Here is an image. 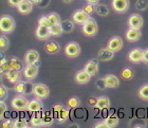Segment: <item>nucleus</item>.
<instances>
[{
	"mask_svg": "<svg viewBox=\"0 0 148 128\" xmlns=\"http://www.w3.org/2000/svg\"><path fill=\"white\" fill-rule=\"evenodd\" d=\"M95 128H108V126H107V124L105 123V121L104 122H101V123H97V124H95V126H94Z\"/></svg>",
	"mask_w": 148,
	"mask_h": 128,
	"instance_id": "50",
	"label": "nucleus"
},
{
	"mask_svg": "<svg viewBox=\"0 0 148 128\" xmlns=\"http://www.w3.org/2000/svg\"><path fill=\"white\" fill-rule=\"evenodd\" d=\"M30 101L27 100V97L23 95H17L12 100L11 105H12L13 109L17 110V111H23V110L28 109V105Z\"/></svg>",
	"mask_w": 148,
	"mask_h": 128,
	"instance_id": "5",
	"label": "nucleus"
},
{
	"mask_svg": "<svg viewBox=\"0 0 148 128\" xmlns=\"http://www.w3.org/2000/svg\"><path fill=\"white\" fill-rule=\"evenodd\" d=\"M139 97L143 101H148V84H144L139 89Z\"/></svg>",
	"mask_w": 148,
	"mask_h": 128,
	"instance_id": "34",
	"label": "nucleus"
},
{
	"mask_svg": "<svg viewBox=\"0 0 148 128\" xmlns=\"http://www.w3.org/2000/svg\"><path fill=\"white\" fill-rule=\"evenodd\" d=\"M15 19L10 15H3L0 18V31L2 33H12L15 30Z\"/></svg>",
	"mask_w": 148,
	"mask_h": 128,
	"instance_id": "1",
	"label": "nucleus"
},
{
	"mask_svg": "<svg viewBox=\"0 0 148 128\" xmlns=\"http://www.w3.org/2000/svg\"><path fill=\"white\" fill-rule=\"evenodd\" d=\"M97 30H99V28H97V23H96L95 19L91 18V17L84 23L83 29H82L83 34L88 36V37H93V36H95L96 33H97Z\"/></svg>",
	"mask_w": 148,
	"mask_h": 128,
	"instance_id": "3",
	"label": "nucleus"
},
{
	"mask_svg": "<svg viewBox=\"0 0 148 128\" xmlns=\"http://www.w3.org/2000/svg\"><path fill=\"white\" fill-rule=\"evenodd\" d=\"M96 101H97V99H89V100H88V104H89V105H92V106H94V105H95V103H96Z\"/></svg>",
	"mask_w": 148,
	"mask_h": 128,
	"instance_id": "51",
	"label": "nucleus"
},
{
	"mask_svg": "<svg viewBox=\"0 0 148 128\" xmlns=\"http://www.w3.org/2000/svg\"><path fill=\"white\" fill-rule=\"evenodd\" d=\"M141 36H142V33H141L140 29L130 28L126 32V39L129 42H136V41L140 40Z\"/></svg>",
	"mask_w": 148,
	"mask_h": 128,
	"instance_id": "18",
	"label": "nucleus"
},
{
	"mask_svg": "<svg viewBox=\"0 0 148 128\" xmlns=\"http://www.w3.org/2000/svg\"><path fill=\"white\" fill-rule=\"evenodd\" d=\"M1 127L2 128H13L14 127V121L13 120H5L4 122H2L1 124Z\"/></svg>",
	"mask_w": 148,
	"mask_h": 128,
	"instance_id": "47",
	"label": "nucleus"
},
{
	"mask_svg": "<svg viewBox=\"0 0 148 128\" xmlns=\"http://www.w3.org/2000/svg\"><path fill=\"white\" fill-rule=\"evenodd\" d=\"M31 124L34 127H40L42 126V118H41V113L35 112L31 118Z\"/></svg>",
	"mask_w": 148,
	"mask_h": 128,
	"instance_id": "32",
	"label": "nucleus"
},
{
	"mask_svg": "<svg viewBox=\"0 0 148 128\" xmlns=\"http://www.w3.org/2000/svg\"><path fill=\"white\" fill-rule=\"evenodd\" d=\"M89 18H90V14H88L84 9L76 10V11L73 13V15H72V20H73L76 25H83Z\"/></svg>",
	"mask_w": 148,
	"mask_h": 128,
	"instance_id": "8",
	"label": "nucleus"
},
{
	"mask_svg": "<svg viewBox=\"0 0 148 128\" xmlns=\"http://www.w3.org/2000/svg\"><path fill=\"white\" fill-rule=\"evenodd\" d=\"M0 70H1V74H4L5 72L12 70L11 64H10V60L5 58L3 55H2V58H1V62H0Z\"/></svg>",
	"mask_w": 148,
	"mask_h": 128,
	"instance_id": "31",
	"label": "nucleus"
},
{
	"mask_svg": "<svg viewBox=\"0 0 148 128\" xmlns=\"http://www.w3.org/2000/svg\"><path fill=\"white\" fill-rule=\"evenodd\" d=\"M28 110L32 113L42 111L43 104H42V102L40 101V99L36 97V99H34V100L30 101V102H29V105H28Z\"/></svg>",
	"mask_w": 148,
	"mask_h": 128,
	"instance_id": "20",
	"label": "nucleus"
},
{
	"mask_svg": "<svg viewBox=\"0 0 148 128\" xmlns=\"http://www.w3.org/2000/svg\"><path fill=\"white\" fill-rule=\"evenodd\" d=\"M53 114H54V118L58 123H64L66 122L67 120L69 119V114H70V111L68 109H66L65 107L60 105V104H57L53 107Z\"/></svg>",
	"mask_w": 148,
	"mask_h": 128,
	"instance_id": "4",
	"label": "nucleus"
},
{
	"mask_svg": "<svg viewBox=\"0 0 148 128\" xmlns=\"http://www.w3.org/2000/svg\"><path fill=\"white\" fill-rule=\"evenodd\" d=\"M143 18L140 14H132L128 18V25H129V28H134V29H141L143 27Z\"/></svg>",
	"mask_w": 148,
	"mask_h": 128,
	"instance_id": "16",
	"label": "nucleus"
},
{
	"mask_svg": "<svg viewBox=\"0 0 148 128\" xmlns=\"http://www.w3.org/2000/svg\"><path fill=\"white\" fill-rule=\"evenodd\" d=\"M85 70L91 76L97 74V72H99V58H93V60H89L85 66Z\"/></svg>",
	"mask_w": 148,
	"mask_h": 128,
	"instance_id": "19",
	"label": "nucleus"
},
{
	"mask_svg": "<svg viewBox=\"0 0 148 128\" xmlns=\"http://www.w3.org/2000/svg\"><path fill=\"white\" fill-rule=\"evenodd\" d=\"M50 32H51V36H60V35L64 33L62 28V25L58 23V25H52L50 27Z\"/></svg>",
	"mask_w": 148,
	"mask_h": 128,
	"instance_id": "33",
	"label": "nucleus"
},
{
	"mask_svg": "<svg viewBox=\"0 0 148 128\" xmlns=\"http://www.w3.org/2000/svg\"><path fill=\"white\" fill-rule=\"evenodd\" d=\"M95 86L97 89L99 90H105L106 88H107V85H106V81H105V78H99L97 81H95Z\"/></svg>",
	"mask_w": 148,
	"mask_h": 128,
	"instance_id": "43",
	"label": "nucleus"
},
{
	"mask_svg": "<svg viewBox=\"0 0 148 128\" xmlns=\"http://www.w3.org/2000/svg\"><path fill=\"white\" fill-rule=\"evenodd\" d=\"M121 75H122V77L124 79H131L133 77V75H134V72L131 68L129 67H127V68H124L121 72Z\"/></svg>",
	"mask_w": 148,
	"mask_h": 128,
	"instance_id": "35",
	"label": "nucleus"
},
{
	"mask_svg": "<svg viewBox=\"0 0 148 128\" xmlns=\"http://www.w3.org/2000/svg\"><path fill=\"white\" fill-rule=\"evenodd\" d=\"M104 78H105L107 88L115 89V88H119V86H120V79L114 74H107Z\"/></svg>",
	"mask_w": 148,
	"mask_h": 128,
	"instance_id": "24",
	"label": "nucleus"
},
{
	"mask_svg": "<svg viewBox=\"0 0 148 128\" xmlns=\"http://www.w3.org/2000/svg\"><path fill=\"white\" fill-rule=\"evenodd\" d=\"M62 1L64 3H71L72 1H73V0H62Z\"/></svg>",
	"mask_w": 148,
	"mask_h": 128,
	"instance_id": "53",
	"label": "nucleus"
},
{
	"mask_svg": "<svg viewBox=\"0 0 148 128\" xmlns=\"http://www.w3.org/2000/svg\"><path fill=\"white\" fill-rule=\"evenodd\" d=\"M84 10L86 11L88 14H93V13H95V4H92V3H88L86 5L84 6Z\"/></svg>",
	"mask_w": 148,
	"mask_h": 128,
	"instance_id": "44",
	"label": "nucleus"
},
{
	"mask_svg": "<svg viewBox=\"0 0 148 128\" xmlns=\"http://www.w3.org/2000/svg\"><path fill=\"white\" fill-rule=\"evenodd\" d=\"M65 54L70 58H75L80 54V46L75 41H70L65 48Z\"/></svg>",
	"mask_w": 148,
	"mask_h": 128,
	"instance_id": "6",
	"label": "nucleus"
},
{
	"mask_svg": "<svg viewBox=\"0 0 148 128\" xmlns=\"http://www.w3.org/2000/svg\"><path fill=\"white\" fill-rule=\"evenodd\" d=\"M53 116H54V114H53ZM53 116L50 112H47V111L41 113V118H42V126H51L52 125L53 122H54V119H55Z\"/></svg>",
	"mask_w": 148,
	"mask_h": 128,
	"instance_id": "29",
	"label": "nucleus"
},
{
	"mask_svg": "<svg viewBox=\"0 0 148 128\" xmlns=\"http://www.w3.org/2000/svg\"><path fill=\"white\" fill-rule=\"evenodd\" d=\"M8 111V106H6V104L4 103V101L1 100L0 102V120L3 121V118H4V113H6Z\"/></svg>",
	"mask_w": 148,
	"mask_h": 128,
	"instance_id": "41",
	"label": "nucleus"
},
{
	"mask_svg": "<svg viewBox=\"0 0 148 128\" xmlns=\"http://www.w3.org/2000/svg\"><path fill=\"white\" fill-rule=\"evenodd\" d=\"M35 97L42 100V99H47L50 94V89L49 87L45 84L38 83V84L34 85V92H33Z\"/></svg>",
	"mask_w": 148,
	"mask_h": 128,
	"instance_id": "7",
	"label": "nucleus"
},
{
	"mask_svg": "<svg viewBox=\"0 0 148 128\" xmlns=\"http://www.w3.org/2000/svg\"><path fill=\"white\" fill-rule=\"evenodd\" d=\"M95 13L101 17H106L109 15L108 6L102 4V3H97V4H95Z\"/></svg>",
	"mask_w": 148,
	"mask_h": 128,
	"instance_id": "26",
	"label": "nucleus"
},
{
	"mask_svg": "<svg viewBox=\"0 0 148 128\" xmlns=\"http://www.w3.org/2000/svg\"><path fill=\"white\" fill-rule=\"evenodd\" d=\"M27 127H29L27 120L25 119L14 120V127L13 128H27Z\"/></svg>",
	"mask_w": 148,
	"mask_h": 128,
	"instance_id": "39",
	"label": "nucleus"
},
{
	"mask_svg": "<svg viewBox=\"0 0 148 128\" xmlns=\"http://www.w3.org/2000/svg\"><path fill=\"white\" fill-rule=\"evenodd\" d=\"M143 53H144V51L142 49L136 48L128 53V60L133 64L141 63V62H143Z\"/></svg>",
	"mask_w": 148,
	"mask_h": 128,
	"instance_id": "12",
	"label": "nucleus"
},
{
	"mask_svg": "<svg viewBox=\"0 0 148 128\" xmlns=\"http://www.w3.org/2000/svg\"><path fill=\"white\" fill-rule=\"evenodd\" d=\"M31 1L34 4H36L38 6H41V8H46L50 3V0H31Z\"/></svg>",
	"mask_w": 148,
	"mask_h": 128,
	"instance_id": "45",
	"label": "nucleus"
},
{
	"mask_svg": "<svg viewBox=\"0 0 148 128\" xmlns=\"http://www.w3.org/2000/svg\"><path fill=\"white\" fill-rule=\"evenodd\" d=\"M6 97H8V89L4 85L1 84V86H0V97H1V100H4Z\"/></svg>",
	"mask_w": 148,
	"mask_h": 128,
	"instance_id": "46",
	"label": "nucleus"
},
{
	"mask_svg": "<svg viewBox=\"0 0 148 128\" xmlns=\"http://www.w3.org/2000/svg\"><path fill=\"white\" fill-rule=\"evenodd\" d=\"M129 5V0H112V9L117 13H126Z\"/></svg>",
	"mask_w": 148,
	"mask_h": 128,
	"instance_id": "10",
	"label": "nucleus"
},
{
	"mask_svg": "<svg viewBox=\"0 0 148 128\" xmlns=\"http://www.w3.org/2000/svg\"><path fill=\"white\" fill-rule=\"evenodd\" d=\"M22 0H8V2H9V4L11 6H13V8H17V6L21 3Z\"/></svg>",
	"mask_w": 148,
	"mask_h": 128,
	"instance_id": "48",
	"label": "nucleus"
},
{
	"mask_svg": "<svg viewBox=\"0 0 148 128\" xmlns=\"http://www.w3.org/2000/svg\"><path fill=\"white\" fill-rule=\"evenodd\" d=\"M38 25H45V27H51L52 25V23H51V21L49 20V18H48V16H42V17H40L39 20H38Z\"/></svg>",
	"mask_w": 148,
	"mask_h": 128,
	"instance_id": "42",
	"label": "nucleus"
},
{
	"mask_svg": "<svg viewBox=\"0 0 148 128\" xmlns=\"http://www.w3.org/2000/svg\"><path fill=\"white\" fill-rule=\"evenodd\" d=\"M143 63L148 64V48L144 50V53H143Z\"/></svg>",
	"mask_w": 148,
	"mask_h": 128,
	"instance_id": "49",
	"label": "nucleus"
},
{
	"mask_svg": "<svg viewBox=\"0 0 148 128\" xmlns=\"http://www.w3.org/2000/svg\"><path fill=\"white\" fill-rule=\"evenodd\" d=\"M38 67L37 65H27L23 69V76H25L28 81H33L38 74Z\"/></svg>",
	"mask_w": 148,
	"mask_h": 128,
	"instance_id": "11",
	"label": "nucleus"
},
{
	"mask_svg": "<svg viewBox=\"0 0 148 128\" xmlns=\"http://www.w3.org/2000/svg\"><path fill=\"white\" fill-rule=\"evenodd\" d=\"M6 79L11 83V84H17L18 81H20V78H21V73L20 71H17V70H10V71L5 72L4 73Z\"/></svg>",
	"mask_w": 148,
	"mask_h": 128,
	"instance_id": "23",
	"label": "nucleus"
},
{
	"mask_svg": "<svg viewBox=\"0 0 148 128\" xmlns=\"http://www.w3.org/2000/svg\"><path fill=\"white\" fill-rule=\"evenodd\" d=\"M40 55L36 50H29L25 55V63L27 65H40Z\"/></svg>",
	"mask_w": 148,
	"mask_h": 128,
	"instance_id": "9",
	"label": "nucleus"
},
{
	"mask_svg": "<svg viewBox=\"0 0 148 128\" xmlns=\"http://www.w3.org/2000/svg\"><path fill=\"white\" fill-rule=\"evenodd\" d=\"M67 105L72 109H75L77 107H79L80 105V100L77 97H72L67 101Z\"/></svg>",
	"mask_w": 148,
	"mask_h": 128,
	"instance_id": "36",
	"label": "nucleus"
},
{
	"mask_svg": "<svg viewBox=\"0 0 148 128\" xmlns=\"http://www.w3.org/2000/svg\"><path fill=\"white\" fill-rule=\"evenodd\" d=\"M107 48H109L110 50H112L113 52H119V51L123 48V39L119 36H113L111 37L108 41Z\"/></svg>",
	"mask_w": 148,
	"mask_h": 128,
	"instance_id": "13",
	"label": "nucleus"
},
{
	"mask_svg": "<svg viewBox=\"0 0 148 128\" xmlns=\"http://www.w3.org/2000/svg\"><path fill=\"white\" fill-rule=\"evenodd\" d=\"M45 50L48 54H56L58 53L59 51H60V46L59 44L55 42V41H49L48 44L45 46Z\"/></svg>",
	"mask_w": 148,
	"mask_h": 128,
	"instance_id": "25",
	"label": "nucleus"
},
{
	"mask_svg": "<svg viewBox=\"0 0 148 128\" xmlns=\"http://www.w3.org/2000/svg\"><path fill=\"white\" fill-rule=\"evenodd\" d=\"M148 0H138L136 2V8L138 11H144L147 9Z\"/></svg>",
	"mask_w": 148,
	"mask_h": 128,
	"instance_id": "40",
	"label": "nucleus"
},
{
	"mask_svg": "<svg viewBox=\"0 0 148 128\" xmlns=\"http://www.w3.org/2000/svg\"><path fill=\"white\" fill-rule=\"evenodd\" d=\"M114 53L112 50H110L109 48H102L101 50L97 52V58L101 62H109L114 57Z\"/></svg>",
	"mask_w": 148,
	"mask_h": 128,
	"instance_id": "15",
	"label": "nucleus"
},
{
	"mask_svg": "<svg viewBox=\"0 0 148 128\" xmlns=\"http://www.w3.org/2000/svg\"><path fill=\"white\" fill-rule=\"evenodd\" d=\"M73 20H62L60 25H62V31L64 33H71L74 30V23Z\"/></svg>",
	"mask_w": 148,
	"mask_h": 128,
	"instance_id": "30",
	"label": "nucleus"
},
{
	"mask_svg": "<svg viewBox=\"0 0 148 128\" xmlns=\"http://www.w3.org/2000/svg\"><path fill=\"white\" fill-rule=\"evenodd\" d=\"M14 91H16L19 94H23V95H30L34 92V85L32 84L31 81H18L14 87Z\"/></svg>",
	"mask_w": 148,
	"mask_h": 128,
	"instance_id": "2",
	"label": "nucleus"
},
{
	"mask_svg": "<svg viewBox=\"0 0 148 128\" xmlns=\"http://www.w3.org/2000/svg\"><path fill=\"white\" fill-rule=\"evenodd\" d=\"M74 79H75V81H76L77 84L85 85L90 81V79H91V75L84 69V70H80V71L76 72V74H75V76H74Z\"/></svg>",
	"mask_w": 148,
	"mask_h": 128,
	"instance_id": "17",
	"label": "nucleus"
},
{
	"mask_svg": "<svg viewBox=\"0 0 148 128\" xmlns=\"http://www.w3.org/2000/svg\"><path fill=\"white\" fill-rule=\"evenodd\" d=\"M88 3H92V4H97L99 2V0H87Z\"/></svg>",
	"mask_w": 148,
	"mask_h": 128,
	"instance_id": "52",
	"label": "nucleus"
},
{
	"mask_svg": "<svg viewBox=\"0 0 148 128\" xmlns=\"http://www.w3.org/2000/svg\"><path fill=\"white\" fill-rule=\"evenodd\" d=\"M10 47V40L8 39V37H5V36H1L0 37V49H1V51H6L8 49H9Z\"/></svg>",
	"mask_w": 148,
	"mask_h": 128,
	"instance_id": "38",
	"label": "nucleus"
},
{
	"mask_svg": "<svg viewBox=\"0 0 148 128\" xmlns=\"http://www.w3.org/2000/svg\"><path fill=\"white\" fill-rule=\"evenodd\" d=\"M33 5H34V3L32 2L31 0H22L21 3L17 6V9H18L20 14H22V15H28V14H30L32 12Z\"/></svg>",
	"mask_w": 148,
	"mask_h": 128,
	"instance_id": "21",
	"label": "nucleus"
},
{
	"mask_svg": "<svg viewBox=\"0 0 148 128\" xmlns=\"http://www.w3.org/2000/svg\"><path fill=\"white\" fill-rule=\"evenodd\" d=\"M10 64H11V68L13 70H17V71H21L23 69V64L18 57H11L10 58Z\"/></svg>",
	"mask_w": 148,
	"mask_h": 128,
	"instance_id": "28",
	"label": "nucleus"
},
{
	"mask_svg": "<svg viewBox=\"0 0 148 128\" xmlns=\"http://www.w3.org/2000/svg\"><path fill=\"white\" fill-rule=\"evenodd\" d=\"M105 123L107 124L108 128H113L115 126H117V124H119V118H117L116 114L111 113L105 119Z\"/></svg>",
	"mask_w": 148,
	"mask_h": 128,
	"instance_id": "27",
	"label": "nucleus"
},
{
	"mask_svg": "<svg viewBox=\"0 0 148 128\" xmlns=\"http://www.w3.org/2000/svg\"><path fill=\"white\" fill-rule=\"evenodd\" d=\"M35 34H36V37L38 38L39 40H47V39H49L50 36H51V32H50L49 27H45V25H38Z\"/></svg>",
	"mask_w": 148,
	"mask_h": 128,
	"instance_id": "14",
	"label": "nucleus"
},
{
	"mask_svg": "<svg viewBox=\"0 0 148 128\" xmlns=\"http://www.w3.org/2000/svg\"><path fill=\"white\" fill-rule=\"evenodd\" d=\"M110 100L107 97H97L95 105L93 106V108L96 110H104V109H109L110 108Z\"/></svg>",
	"mask_w": 148,
	"mask_h": 128,
	"instance_id": "22",
	"label": "nucleus"
},
{
	"mask_svg": "<svg viewBox=\"0 0 148 128\" xmlns=\"http://www.w3.org/2000/svg\"><path fill=\"white\" fill-rule=\"evenodd\" d=\"M48 18H49V20L51 21L52 25H58V23L62 22L60 16H59L57 13H51V14H49V15H48Z\"/></svg>",
	"mask_w": 148,
	"mask_h": 128,
	"instance_id": "37",
	"label": "nucleus"
}]
</instances>
